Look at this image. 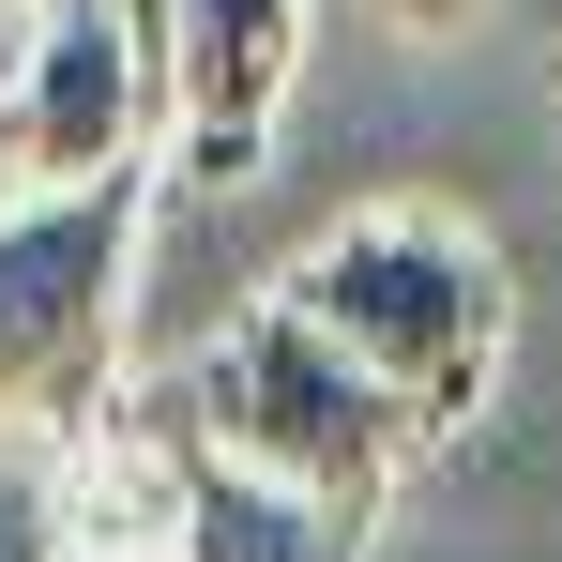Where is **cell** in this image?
I'll use <instances>...</instances> for the list:
<instances>
[{
  "mask_svg": "<svg viewBox=\"0 0 562 562\" xmlns=\"http://www.w3.org/2000/svg\"><path fill=\"white\" fill-rule=\"evenodd\" d=\"M168 122V61L122 31V0H46L31 46H15V92H0V168L15 183H92L137 168Z\"/></svg>",
  "mask_w": 562,
  "mask_h": 562,
  "instance_id": "cell-5",
  "label": "cell"
},
{
  "mask_svg": "<svg viewBox=\"0 0 562 562\" xmlns=\"http://www.w3.org/2000/svg\"><path fill=\"white\" fill-rule=\"evenodd\" d=\"M168 15H183V0H122V31H137L153 61H168Z\"/></svg>",
  "mask_w": 562,
  "mask_h": 562,
  "instance_id": "cell-9",
  "label": "cell"
},
{
  "mask_svg": "<svg viewBox=\"0 0 562 562\" xmlns=\"http://www.w3.org/2000/svg\"><path fill=\"white\" fill-rule=\"evenodd\" d=\"M366 15H395V31H471L486 0H366Z\"/></svg>",
  "mask_w": 562,
  "mask_h": 562,
  "instance_id": "cell-8",
  "label": "cell"
},
{
  "mask_svg": "<svg viewBox=\"0 0 562 562\" xmlns=\"http://www.w3.org/2000/svg\"><path fill=\"white\" fill-rule=\"evenodd\" d=\"M0 562H77L61 548V441H0Z\"/></svg>",
  "mask_w": 562,
  "mask_h": 562,
  "instance_id": "cell-7",
  "label": "cell"
},
{
  "mask_svg": "<svg viewBox=\"0 0 562 562\" xmlns=\"http://www.w3.org/2000/svg\"><path fill=\"white\" fill-rule=\"evenodd\" d=\"M274 289L426 411V441H441L471 395H486V366H502V259L471 244L457 213H411V198H395V213H350V228H319Z\"/></svg>",
  "mask_w": 562,
  "mask_h": 562,
  "instance_id": "cell-4",
  "label": "cell"
},
{
  "mask_svg": "<svg viewBox=\"0 0 562 562\" xmlns=\"http://www.w3.org/2000/svg\"><path fill=\"white\" fill-rule=\"evenodd\" d=\"M0 183H15V168H0Z\"/></svg>",
  "mask_w": 562,
  "mask_h": 562,
  "instance_id": "cell-10",
  "label": "cell"
},
{
  "mask_svg": "<svg viewBox=\"0 0 562 562\" xmlns=\"http://www.w3.org/2000/svg\"><path fill=\"white\" fill-rule=\"evenodd\" d=\"M61 548L77 562H366V517L213 457L153 380V395H122L106 426L61 441Z\"/></svg>",
  "mask_w": 562,
  "mask_h": 562,
  "instance_id": "cell-2",
  "label": "cell"
},
{
  "mask_svg": "<svg viewBox=\"0 0 562 562\" xmlns=\"http://www.w3.org/2000/svg\"><path fill=\"white\" fill-rule=\"evenodd\" d=\"M168 411H183L213 457L274 471V486L335 502V517H366V532H380V502H395V471L426 457V411H411L366 350H335L289 289H259L244 319L198 335L183 366H168Z\"/></svg>",
  "mask_w": 562,
  "mask_h": 562,
  "instance_id": "cell-1",
  "label": "cell"
},
{
  "mask_svg": "<svg viewBox=\"0 0 562 562\" xmlns=\"http://www.w3.org/2000/svg\"><path fill=\"white\" fill-rule=\"evenodd\" d=\"M137 304V168L0 198V441H77L122 411Z\"/></svg>",
  "mask_w": 562,
  "mask_h": 562,
  "instance_id": "cell-3",
  "label": "cell"
},
{
  "mask_svg": "<svg viewBox=\"0 0 562 562\" xmlns=\"http://www.w3.org/2000/svg\"><path fill=\"white\" fill-rule=\"evenodd\" d=\"M289 77H304V0H183L168 15V168L259 183Z\"/></svg>",
  "mask_w": 562,
  "mask_h": 562,
  "instance_id": "cell-6",
  "label": "cell"
}]
</instances>
